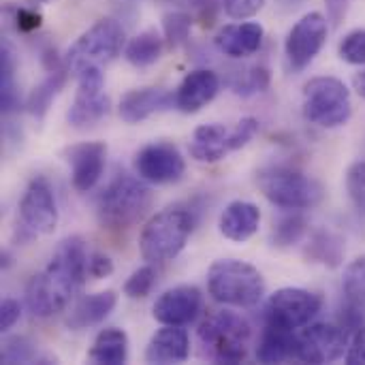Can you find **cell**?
I'll use <instances>...</instances> for the list:
<instances>
[{
	"label": "cell",
	"instance_id": "6da1fadb",
	"mask_svg": "<svg viewBox=\"0 0 365 365\" xmlns=\"http://www.w3.org/2000/svg\"><path fill=\"white\" fill-rule=\"evenodd\" d=\"M88 248L79 235H71L58 244L47 267L34 274L26 287V306L36 319H49L68 308L86 284Z\"/></svg>",
	"mask_w": 365,
	"mask_h": 365
},
{
	"label": "cell",
	"instance_id": "7a4b0ae2",
	"mask_svg": "<svg viewBox=\"0 0 365 365\" xmlns=\"http://www.w3.org/2000/svg\"><path fill=\"white\" fill-rule=\"evenodd\" d=\"M154 195L145 180L133 175L115 178L96 199L98 222L109 231H126L152 207Z\"/></svg>",
	"mask_w": 365,
	"mask_h": 365
},
{
	"label": "cell",
	"instance_id": "3957f363",
	"mask_svg": "<svg viewBox=\"0 0 365 365\" xmlns=\"http://www.w3.org/2000/svg\"><path fill=\"white\" fill-rule=\"evenodd\" d=\"M195 229V216L182 205H171L148 220L139 237V250L148 263H165L175 259Z\"/></svg>",
	"mask_w": 365,
	"mask_h": 365
},
{
	"label": "cell",
	"instance_id": "277c9868",
	"mask_svg": "<svg viewBox=\"0 0 365 365\" xmlns=\"http://www.w3.org/2000/svg\"><path fill=\"white\" fill-rule=\"evenodd\" d=\"M207 291L218 304L233 308H255L265 295V280L250 263L220 259L207 272Z\"/></svg>",
	"mask_w": 365,
	"mask_h": 365
},
{
	"label": "cell",
	"instance_id": "5b68a950",
	"mask_svg": "<svg viewBox=\"0 0 365 365\" xmlns=\"http://www.w3.org/2000/svg\"><path fill=\"white\" fill-rule=\"evenodd\" d=\"M250 338L248 321L229 310L210 314L199 327V340L216 364H242L248 355Z\"/></svg>",
	"mask_w": 365,
	"mask_h": 365
},
{
	"label": "cell",
	"instance_id": "8992f818",
	"mask_svg": "<svg viewBox=\"0 0 365 365\" xmlns=\"http://www.w3.org/2000/svg\"><path fill=\"white\" fill-rule=\"evenodd\" d=\"M257 182L267 201L282 210H310L325 197V188L319 180L291 167L263 169Z\"/></svg>",
	"mask_w": 365,
	"mask_h": 365
},
{
	"label": "cell",
	"instance_id": "52a82bcc",
	"mask_svg": "<svg viewBox=\"0 0 365 365\" xmlns=\"http://www.w3.org/2000/svg\"><path fill=\"white\" fill-rule=\"evenodd\" d=\"M351 90L338 77H314L304 86V118L321 128H340L351 120Z\"/></svg>",
	"mask_w": 365,
	"mask_h": 365
},
{
	"label": "cell",
	"instance_id": "ba28073f",
	"mask_svg": "<svg viewBox=\"0 0 365 365\" xmlns=\"http://www.w3.org/2000/svg\"><path fill=\"white\" fill-rule=\"evenodd\" d=\"M259 133L257 118H242L233 126L203 124L195 130L190 141V156L199 163H220L229 152L242 150Z\"/></svg>",
	"mask_w": 365,
	"mask_h": 365
},
{
	"label": "cell",
	"instance_id": "9c48e42d",
	"mask_svg": "<svg viewBox=\"0 0 365 365\" xmlns=\"http://www.w3.org/2000/svg\"><path fill=\"white\" fill-rule=\"evenodd\" d=\"M124 45V28L111 19L103 17L94 26H90L66 51V66L68 71H79L88 64H103L113 60Z\"/></svg>",
	"mask_w": 365,
	"mask_h": 365
},
{
	"label": "cell",
	"instance_id": "30bf717a",
	"mask_svg": "<svg viewBox=\"0 0 365 365\" xmlns=\"http://www.w3.org/2000/svg\"><path fill=\"white\" fill-rule=\"evenodd\" d=\"M58 218V203L51 184L43 175L32 178L19 201V229L24 240L53 233Z\"/></svg>",
	"mask_w": 365,
	"mask_h": 365
},
{
	"label": "cell",
	"instance_id": "8fae6325",
	"mask_svg": "<svg viewBox=\"0 0 365 365\" xmlns=\"http://www.w3.org/2000/svg\"><path fill=\"white\" fill-rule=\"evenodd\" d=\"M321 308H323V299L317 293L287 287L269 297L265 308V321L267 325L297 331L310 325V321L321 312Z\"/></svg>",
	"mask_w": 365,
	"mask_h": 365
},
{
	"label": "cell",
	"instance_id": "7c38bea8",
	"mask_svg": "<svg viewBox=\"0 0 365 365\" xmlns=\"http://www.w3.org/2000/svg\"><path fill=\"white\" fill-rule=\"evenodd\" d=\"M77 94L66 113V120L75 128H86L101 122L109 113V96L105 94V77L98 64H88L77 73Z\"/></svg>",
	"mask_w": 365,
	"mask_h": 365
},
{
	"label": "cell",
	"instance_id": "4fadbf2b",
	"mask_svg": "<svg viewBox=\"0 0 365 365\" xmlns=\"http://www.w3.org/2000/svg\"><path fill=\"white\" fill-rule=\"evenodd\" d=\"M349 351V331L342 325L314 323L297 334V359L304 364H334Z\"/></svg>",
	"mask_w": 365,
	"mask_h": 365
},
{
	"label": "cell",
	"instance_id": "5bb4252c",
	"mask_svg": "<svg viewBox=\"0 0 365 365\" xmlns=\"http://www.w3.org/2000/svg\"><path fill=\"white\" fill-rule=\"evenodd\" d=\"M329 24L327 17L319 11L306 13L289 32L287 43H284V53L291 71L302 73L312 64V60L319 56L327 41Z\"/></svg>",
	"mask_w": 365,
	"mask_h": 365
},
{
	"label": "cell",
	"instance_id": "9a60e30c",
	"mask_svg": "<svg viewBox=\"0 0 365 365\" xmlns=\"http://www.w3.org/2000/svg\"><path fill=\"white\" fill-rule=\"evenodd\" d=\"M135 171L148 184H175L186 173V160L178 145L169 141H154L143 145L135 156Z\"/></svg>",
	"mask_w": 365,
	"mask_h": 365
},
{
	"label": "cell",
	"instance_id": "2e32d148",
	"mask_svg": "<svg viewBox=\"0 0 365 365\" xmlns=\"http://www.w3.org/2000/svg\"><path fill=\"white\" fill-rule=\"evenodd\" d=\"M203 306L201 291L192 284H180L165 291L154 304V319L160 325H190Z\"/></svg>",
	"mask_w": 365,
	"mask_h": 365
},
{
	"label": "cell",
	"instance_id": "e0dca14e",
	"mask_svg": "<svg viewBox=\"0 0 365 365\" xmlns=\"http://www.w3.org/2000/svg\"><path fill=\"white\" fill-rule=\"evenodd\" d=\"M105 160H107V145L103 141H83L71 145L66 150V163L71 165L73 188L79 192L92 190L105 171Z\"/></svg>",
	"mask_w": 365,
	"mask_h": 365
},
{
	"label": "cell",
	"instance_id": "ac0fdd59",
	"mask_svg": "<svg viewBox=\"0 0 365 365\" xmlns=\"http://www.w3.org/2000/svg\"><path fill=\"white\" fill-rule=\"evenodd\" d=\"M220 90V77L210 68H195L190 71L175 90V107L182 113H197L207 103L216 98Z\"/></svg>",
	"mask_w": 365,
	"mask_h": 365
},
{
	"label": "cell",
	"instance_id": "d6986e66",
	"mask_svg": "<svg viewBox=\"0 0 365 365\" xmlns=\"http://www.w3.org/2000/svg\"><path fill=\"white\" fill-rule=\"evenodd\" d=\"M173 105H175V96L169 90L139 88V90H130L122 96L118 111L126 124H137V122L148 120L154 113L171 109Z\"/></svg>",
	"mask_w": 365,
	"mask_h": 365
},
{
	"label": "cell",
	"instance_id": "ffe728a7",
	"mask_svg": "<svg viewBox=\"0 0 365 365\" xmlns=\"http://www.w3.org/2000/svg\"><path fill=\"white\" fill-rule=\"evenodd\" d=\"M190 355V338L186 329L178 325H163L158 329L145 349V361L148 364H184Z\"/></svg>",
	"mask_w": 365,
	"mask_h": 365
},
{
	"label": "cell",
	"instance_id": "44dd1931",
	"mask_svg": "<svg viewBox=\"0 0 365 365\" xmlns=\"http://www.w3.org/2000/svg\"><path fill=\"white\" fill-rule=\"evenodd\" d=\"M265 30L259 21H242L222 26L214 38L216 47L231 58H248L263 45Z\"/></svg>",
	"mask_w": 365,
	"mask_h": 365
},
{
	"label": "cell",
	"instance_id": "7402d4cb",
	"mask_svg": "<svg viewBox=\"0 0 365 365\" xmlns=\"http://www.w3.org/2000/svg\"><path fill=\"white\" fill-rule=\"evenodd\" d=\"M261 225V210L250 201H233L225 207L218 220L220 233L237 244L248 242Z\"/></svg>",
	"mask_w": 365,
	"mask_h": 365
},
{
	"label": "cell",
	"instance_id": "603a6c76",
	"mask_svg": "<svg viewBox=\"0 0 365 365\" xmlns=\"http://www.w3.org/2000/svg\"><path fill=\"white\" fill-rule=\"evenodd\" d=\"M118 295L113 291H101L94 295H88L75 304V308L66 317V327L73 331H81L94 325H101L115 308Z\"/></svg>",
	"mask_w": 365,
	"mask_h": 365
},
{
	"label": "cell",
	"instance_id": "cb8c5ba5",
	"mask_svg": "<svg viewBox=\"0 0 365 365\" xmlns=\"http://www.w3.org/2000/svg\"><path fill=\"white\" fill-rule=\"evenodd\" d=\"M257 359L261 364H282L287 359H297V331L267 325L257 349Z\"/></svg>",
	"mask_w": 365,
	"mask_h": 365
},
{
	"label": "cell",
	"instance_id": "d4e9b609",
	"mask_svg": "<svg viewBox=\"0 0 365 365\" xmlns=\"http://www.w3.org/2000/svg\"><path fill=\"white\" fill-rule=\"evenodd\" d=\"M88 359L96 365H122L128 359V336L118 327L103 329L88 353Z\"/></svg>",
	"mask_w": 365,
	"mask_h": 365
},
{
	"label": "cell",
	"instance_id": "484cf974",
	"mask_svg": "<svg viewBox=\"0 0 365 365\" xmlns=\"http://www.w3.org/2000/svg\"><path fill=\"white\" fill-rule=\"evenodd\" d=\"M344 237L329 229H319L310 235V242L306 244V257L312 263H321L325 267H340L344 261Z\"/></svg>",
	"mask_w": 365,
	"mask_h": 365
},
{
	"label": "cell",
	"instance_id": "4316f807",
	"mask_svg": "<svg viewBox=\"0 0 365 365\" xmlns=\"http://www.w3.org/2000/svg\"><path fill=\"white\" fill-rule=\"evenodd\" d=\"M68 79V66H62L58 71H49V75L28 94V101H26V109L28 113L36 120V122H43L53 98L60 94V90L64 88Z\"/></svg>",
	"mask_w": 365,
	"mask_h": 365
},
{
	"label": "cell",
	"instance_id": "83f0119b",
	"mask_svg": "<svg viewBox=\"0 0 365 365\" xmlns=\"http://www.w3.org/2000/svg\"><path fill=\"white\" fill-rule=\"evenodd\" d=\"M163 49H165V38L160 36V32L154 28H148L128 41V45L124 49V58L133 66L145 68V66H152L160 60Z\"/></svg>",
	"mask_w": 365,
	"mask_h": 365
},
{
	"label": "cell",
	"instance_id": "f1b7e54d",
	"mask_svg": "<svg viewBox=\"0 0 365 365\" xmlns=\"http://www.w3.org/2000/svg\"><path fill=\"white\" fill-rule=\"evenodd\" d=\"M17 107V86H15V51L2 41L0 45V109L11 113Z\"/></svg>",
	"mask_w": 365,
	"mask_h": 365
},
{
	"label": "cell",
	"instance_id": "f546056e",
	"mask_svg": "<svg viewBox=\"0 0 365 365\" xmlns=\"http://www.w3.org/2000/svg\"><path fill=\"white\" fill-rule=\"evenodd\" d=\"M342 287H344L346 302L351 306L359 308L361 312H365V255L359 257V259H355L346 267Z\"/></svg>",
	"mask_w": 365,
	"mask_h": 365
},
{
	"label": "cell",
	"instance_id": "4dcf8cb0",
	"mask_svg": "<svg viewBox=\"0 0 365 365\" xmlns=\"http://www.w3.org/2000/svg\"><path fill=\"white\" fill-rule=\"evenodd\" d=\"M308 233V220L302 214L282 216L274 227V244L278 248H289L299 244Z\"/></svg>",
	"mask_w": 365,
	"mask_h": 365
},
{
	"label": "cell",
	"instance_id": "1f68e13d",
	"mask_svg": "<svg viewBox=\"0 0 365 365\" xmlns=\"http://www.w3.org/2000/svg\"><path fill=\"white\" fill-rule=\"evenodd\" d=\"M267 86H269V68L263 66V64L248 66L246 71L237 73L235 79L231 81L233 92H237L242 96H250V94L263 92V90H267Z\"/></svg>",
	"mask_w": 365,
	"mask_h": 365
},
{
	"label": "cell",
	"instance_id": "d6a6232c",
	"mask_svg": "<svg viewBox=\"0 0 365 365\" xmlns=\"http://www.w3.org/2000/svg\"><path fill=\"white\" fill-rule=\"evenodd\" d=\"M0 359H2V364H34V361H43L38 357L36 346L28 338H24V336H13V338L4 340Z\"/></svg>",
	"mask_w": 365,
	"mask_h": 365
},
{
	"label": "cell",
	"instance_id": "836d02e7",
	"mask_svg": "<svg viewBox=\"0 0 365 365\" xmlns=\"http://www.w3.org/2000/svg\"><path fill=\"white\" fill-rule=\"evenodd\" d=\"M190 26H192V17L188 13L182 11H171L163 17V32H165V41L169 43V47H180L188 41L190 34Z\"/></svg>",
	"mask_w": 365,
	"mask_h": 365
},
{
	"label": "cell",
	"instance_id": "e575fe53",
	"mask_svg": "<svg viewBox=\"0 0 365 365\" xmlns=\"http://www.w3.org/2000/svg\"><path fill=\"white\" fill-rule=\"evenodd\" d=\"M156 284V272L152 265H145V267H139L137 272L130 274V278L126 280L124 284V295L130 297V299H143L152 293Z\"/></svg>",
	"mask_w": 365,
	"mask_h": 365
},
{
	"label": "cell",
	"instance_id": "d590c367",
	"mask_svg": "<svg viewBox=\"0 0 365 365\" xmlns=\"http://www.w3.org/2000/svg\"><path fill=\"white\" fill-rule=\"evenodd\" d=\"M340 58L349 64L355 66H364L365 64V28H357L353 32H349L342 41H340Z\"/></svg>",
	"mask_w": 365,
	"mask_h": 365
},
{
	"label": "cell",
	"instance_id": "8d00e7d4",
	"mask_svg": "<svg viewBox=\"0 0 365 365\" xmlns=\"http://www.w3.org/2000/svg\"><path fill=\"white\" fill-rule=\"evenodd\" d=\"M346 190L359 212L365 214V160H355L346 171Z\"/></svg>",
	"mask_w": 365,
	"mask_h": 365
},
{
	"label": "cell",
	"instance_id": "74e56055",
	"mask_svg": "<svg viewBox=\"0 0 365 365\" xmlns=\"http://www.w3.org/2000/svg\"><path fill=\"white\" fill-rule=\"evenodd\" d=\"M265 0H225V13L231 19H248L261 11Z\"/></svg>",
	"mask_w": 365,
	"mask_h": 365
},
{
	"label": "cell",
	"instance_id": "f35d334b",
	"mask_svg": "<svg viewBox=\"0 0 365 365\" xmlns=\"http://www.w3.org/2000/svg\"><path fill=\"white\" fill-rule=\"evenodd\" d=\"M43 24V15L32 9V6H21V9H15V26L19 32H34L38 30Z\"/></svg>",
	"mask_w": 365,
	"mask_h": 365
},
{
	"label": "cell",
	"instance_id": "ab89813d",
	"mask_svg": "<svg viewBox=\"0 0 365 365\" xmlns=\"http://www.w3.org/2000/svg\"><path fill=\"white\" fill-rule=\"evenodd\" d=\"M344 359L349 365H365V325L353 334Z\"/></svg>",
	"mask_w": 365,
	"mask_h": 365
},
{
	"label": "cell",
	"instance_id": "60d3db41",
	"mask_svg": "<svg viewBox=\"0 0 365 365\" xmlns=\"http://www.w3.org/2000/svg\"><path fill=\"white\" fill-rule=\"evenodd\" d=\"M88 274L94 278V280H103V278H109L113 274V261L101 252H92L90 259H88Z\"/></svg>",
	"mask_w": 365,
	"mask_h": 365
},
{
	"label": "cell",
	"instance_id": "b9f144b4",
	"mask_svg": "<svg viewBox=\"0 0 365 365\" xmlns=\"http://www.w3.org/2000/svg\"><path fill=\"white\" fill-rule=\"evenodd\" d=\"M19 317H21L19 302H15L11 297L2 299V304H0V331H9L19 321Z\"/></svg>",
	"mask_w": 365,
	"mask_h": 365
},
{
	"label": "cell",
	"instance_id": "7bdbcfd3",
	"mask_svg": "<svg viewBox=\"0 0 365 365\" xmlns=\"http://www.w3.org/2000/svg\"><path fill=\"white\" fill-rule=\"evenodd\" d=\"M325 6H327V19L334 26H340L346 17L349 0H325Z\"/></svg>",
	"mask_w": 365,
	"mask_h": 365
},
{
	"label": "cell",
	"instance_id": "ee69618b",
	"mask_svg": "<svg viewBox=\"0 0 365 365\" xmlns=\"http://www.w3.org/2000/svg\"><path fill=\"white\" fill-rule=\"evenodd\" d=\"M355 90L359 92V96L365 98V71H361L357 77H355Z\"/></svg>",
	"mask_w": 365,
	"mask_h": 365
},
{
	"label": "cell",
	"instance_id": "f6af8a7d",
	"mask_svg": "<svg viewBox=\"0 0 365 365\" xmlns=\"http://www.w3.org/2000/svg\"><path fill=\"white\" fill-rule=\"evenodd\" d=\"M306 0H278V4L282 6V9H287V11H291V9H297V6H302Z\"/></svg>",
	"mask_w": 365,
	"mask_h": 365
},
{
	"label": "cell",
	"instance_id": "bcb514c9",
	"mask_svg": "<svg viewBox=\"0 0 365 365\" xmlns=\"http://www.w3.org/2000/svg\"><path fill=\"white\" fill-rule=\"evenodd\" d=\"M30 4H45V2H49V0H28Z\"/></svg>",
	"mask_w": 365,
	"mask_h": 365
}]
</instances>
